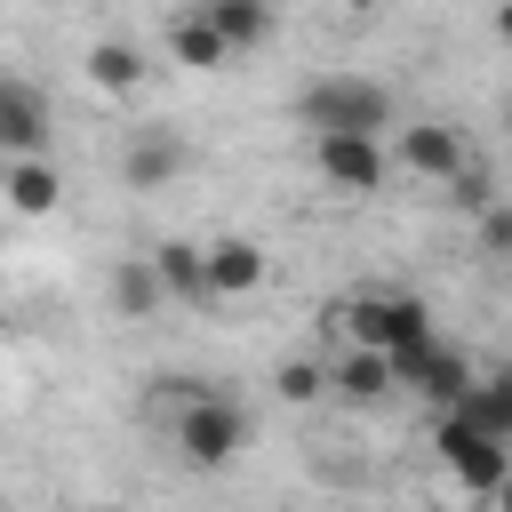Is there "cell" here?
I'll use <instances>...</instances> for the list:
<instances>
[{"label": "cell", "instance_id": "obj_13", "mask_svg": "<svg viewBox=\"0 0 512 512\" xmlns=\"http://www.w3.org/2000/svg\"><path fill=\"white\" fill-rule=\"evenodd\" d=\"M328 392H336V400H352V408H376V400H392V392H400V376H392V352H376V344H352L344 360H328Z\"/></svg>", "mask_w": 512, "mask_h": 512}, {"label": "cell", "instance_id": "obj_7", "mask_svg": "<svg viewBox=\"0 0 512 512\" xmlns=\"http://www.w3.org/2000/svg\"><path fill=\"white\" fill-rule=\"evenodd\" d=\"M192 168V144L176 136V128H128V144H120V184L128 192H160V184H176Z\"/></svg>", "mask_w": 512, "mask_h": 512}, {"label": "cell", "instance_id": "obj_19", "mask_svg": "<svg viewBox=\"0 0 512 512\" xmlns=\"http://www.w3.org/2000/svg\"><path fill=\"white\" fill-rule=\"evenodd\" d=\"M440 192H448V208H456V216H480L488 200H504V192H496V176H488L480 160H464V168H456V176H448Z\"/></svg>", "mask_w": 512, "mask_h": 512}, {"label": "cell", "instance_id": "obj_18", "mask_svg": "<svg viewBox=\"0 0 512 512\" xmlns=\"http://www.w3.org/2000/svg\"><path fill=\"white\" fill-rule=\"evenodd\" d=\"M272 392H280L288 408H312V400L328 392V360H312V352H296V360H280V368H272Z\"/></svg>", "mask_w": 512, "mask_h": 512}, {"label": "cell", "instance_id": "obj_6", "mask_svg": "<svg viewBox=\"0 0 512 512\" xmlns=\"http://www.w3.org/2000/svg\"><path fill=\"white\" fill-rule=\"evenodd\" d=\"M392 376L408 384V392H424L432 408H456L480 376H472V360L456 352V344H440V336H416V344H400L392 352Z\"/></svg>", "mask_w": 512, "mask_h": 512}, {"label": "cell", "instance_id": "obj_14", "mask_svg": "<svg viewBox=\"0 0 512 512\" xmlns=\"http://www.w3.org/2000/svg\"><path fill=\"white\" fill-rule=\"evenodd\" d=\"M80 72H88V88L96 96H136L144 88V48L136 40H120V32H104V40H88V56H80Z\"/></svg>", "mask_w": 512, "mask_h": 512}, {"label": "cell", "instance_id": "obj_8", "mask_svg": "<svg viewBox=\"0 0 512 512\" xmlns=\"http://www.w3.org/2000/svg\"><path fill=\"white\" fill-rule=\"evenodd\" d=\"M392 160H400L408 176H424V184H448V176L472 160V144H464V128H448V120H408Z\"/></svg>", "mask_w": 512, "mask_h": 512}, {"label": "cell", "instance_id": "obj_4", "mask_svg": "<svg viewBox=\"0 0 512 512\" xmlns=\"http://www.w3.org/2000/svg\"><path fill=\"white\" fill-rule=\"evenodd\" d=\"M336 320H344V336H352V344H376V352H400V344L432 336V304H424V296H408V288H368V296L336 304Z\"/></svg>", "mask_w": 512, "mask_h": 512}, {"label": "cell", "instance_id": "obj_20", "mask_svg": "<svg viewBox=\"0 0 512 512\" xmlns=\"http://www.w3.org/2000/svg\"><path fill=\"white\" fill-rule=\"evenodd\" d=\"M472 248H480V256H512V200H488V208L472 216Z\"/></svg>", "mask_w": 512, "mask_h": 512}, {"label": "cell", "instance_id": "obj_15", "mask_svg": "<svg viewBox=\"0 0 512 512\" xmlns=\"http://www.w3.org/2000/svg\"><path fill=\"white\" fill-rule=\"evenodd\" d=\"M152 264H160L168 304H208V296H216V288H208V240H160Z\"/></svg>", "mask_w": 512, "mask_h": 512}, {"label": "cell", "instance_id": "obj_11", "mask_svg": "<svg viewBox=\"0 0 512 512\" xmlns=\"http://www.w3.org/2000/svg\"><path fill=\"white\" fill-rule=\"evenodd\" d=\"M168 56H176L184 72H224V64H232V40L216 32L208 0H192V8H176V16H168Z\"/></svg>", "mask_w": 512, "mask_h": 512}, {"label": "cell", "instance_id": "obj_5", "mask_svg": "<svg viewBox=\"0 0 512 512\" xmlns=\"http://www.w3.org/2000/svg\"><path fill=\"white\" fill-rule=\"evenodd\" d=\"M384 136H360V128H312V176L344 200H368L384 192Z\"/></svg>", "mask_w": 512, "mask_h": 512}, {"label": "cell", "instance_id": "obj_24", "mask_svg": "<svg viewBox=\"0 0 512 512\" xmlns=\"http://www.w3.org/2000/svg\"><path fill=\"white\" fill-rule=\"evenodd\" d=\"M80 512H128V504H112V496H104V504H80Z\"/></svg>", "mask_w": 512, "mask_h": 512}, {"label": "cell", "instance_id": "obj_3", "mask_svg": "<svg viewBox=\"0 0 512 512\" xmlns=\"http://www.w3.org/2000/svg\"><path fill=\"white\" fill-rule=\"evenodd\" d=\"M248 448V408L232 392H200L192 408H176V456L192 472H224Z\"/></svg>", "mask_w": 512, "mask_h": 512}, {"label": "cell", "instance_id": "obj_12", "mask_svg": "<svg viewBox=\"0 0 512 512\" xmlns=\"http://www.w3.org/2000/svg\"><path fill=\"white\" fill-rule=\"evenodd\" d=\"M264 280H272V256H264L248 232H216V240H208V288H216V296H256Z\"/></svg>", "mask_w": 512, "mask_h": 512}, {"label": "cell", "instance_id": "obj_23", "mask_svg": "<svg viewBox=\"0 0 512 512\" xmlns=\"http://www.w3.org/2000/svg\"><path fill=\"white\" fill-rule=\"evenodd\" d=\"M488 512H512V480H504V488H496V496H488Z\"/></svg>", "mask_w": 512, "mask_h": 512}, {"label": "cell", "instance_id": "obj_10", "mask_svg": "<svg viewBox=\"0 0 512 512\" xmlns=\"http://www.w3.org/2000/svg\"><path fill=\"white\" fill-rule=\"evenodd\" d=\"M0 208H16V216H56V208H64V168H56L48 152L0 160Z\"/></svg>", "mask_w": 512, "mask_h": 512}, {"label": "cell", "instance_id": "obj_25", "mask_svg": "<svg viewBox=\"0 0 512 512\" xmlns=\"http://www.w3.org/2000/svg\"><path fill=\"white\" fill-rule=\"evenodd\" d=\"M504 128H512V96H504Z\"/></svg>", "mask_w": 512, "mask_h": 512}, {"label": "cell", "instance_id": "obj_21", "mask_svg": "<svg viewBox=\"0 0 512 512\" xmlns=\"http://www.w3.org/2000/svg\"><path fill=\"white\" fill-rule=\"evenodd\" d=\"M488 32H496V40L512 48V0H496V16H488Z\"/></svg>", "mask_w": 512, "mask_h": 512}, {"label": "cell", "instance_id": "obj_2", "mask_svg": "<svg viewBox=\"0 0 512 512\" xmlns=\"http://www.w3.org/2000/svg\"><path fill=\"white\" fill-rule=\"evenodd\" d=\"M432 448H440V464H448V480L464 488V496H496L504 480H512V440L504 432H480L464 408H440V424H432Z\"/></svg>", "mask_w": 512, "mask_h": 512}, {"label": "cell", "instance_id": "obj_17", "mask_svg": "<svg viewBox=\"0 0 512 512\" xmlns=\"http://www.w3.org/2000/svg\"><path fill=\"white\" fill-rule=\"evenodd\" d=\"M208 16H216V32L232 40V56H240V48H264V40L280 32V0H208Z\"/></svg>", "mask_w": 512, "mask_h": 512}, {"label": "cell", "instance_id": "obj_16", "mask_svg": "<svg viewBox=\"0 0 512 512\" xmlns=\"http://www.w3.org/2000/svg\"><path fill=\"white\" fill-rule=\"evenodd\" d=\"M160 304H168L160 264H152V256H120V264H112V312H120V320H152Z\"/></svg>", "mask_w": 512, "mask_h": 512}, {"label": "cell", "instance_id": "obj_22", "mask_svg": "<svg viewBox=\"0 0 512 512\" xmlns=\"http://www.w3.org/2000/svg\"><path fill=\"white\" fill-rule=\"evenodd\" d=\"M344 16H360V24H368V16H384V0H344Z\"/></svg>", "mask_w": 512, "mask_h": 512}, {"label": "cell", "instance_id": "obj_9", "mask_svg": "<svg viewBox=\"0 0 512 512\" xmlns=\"http://www.w3.org/2000/svg\"><path fill=\"white\" fill-rule=\"evenodd\" d=\"M32 152H48V96L0 72V160H32Z\"/></svg>", "mask_w": 512, "mask_h": 512}, {"label": "cell", "instance_id": "obj_1", "mask_svg": "<svg viewBox=\"0 0 512 512\" xmlns=\"http://www.w3.org/2000/svg\"><path fill=\"white\" fill-rule=\"evenodd\" d=\"M296 120H304V128L384 136V128H392V88H384V80H360V72H320V80L296 88Z\"/></svg>", "mask_w": 512, "mask_h": 512}]
</instances>
